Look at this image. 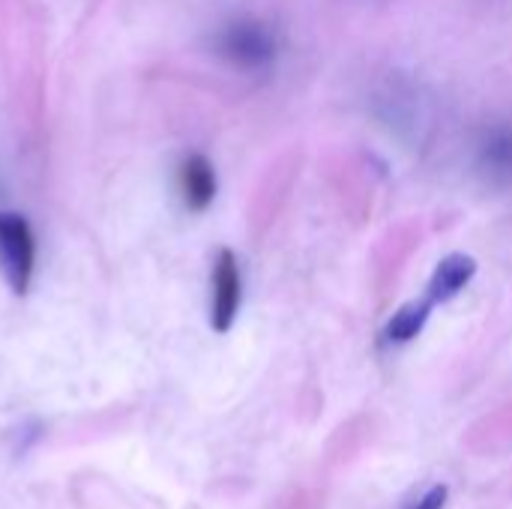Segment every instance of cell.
<instances>
[{
	"label": "cell",
	"mask_w": 512,
	"mask_h": 509,
	"mask_svg": "<svg viewBox=\"0 0 512 509\" xmlns=\"http://www.w3.org/2000/svg\"><path fill=\"white\" fill-rule=\"evenodd\" d=\"M444 501H447V492H444V489H435V492H432L417 509H441L444 507Z\"/></svg>",
	"instance_id": "cell-8"
},
{
	"label": "cell",
	"mask_w": 512,
	"mask_h": 509,
	"mask_svg": "<svg viewBox=\"0 0 512 509\" xmlns=\"http://www.w3.org/2000/svg\"><path fill=\"white\" fill-rule=\"evenodd\" d=\"M216 51L237 69L258 72L276 60V36L267 24L255 18H237L219 30Z\"/></svg>",
	"instance_id": "cell-2"
},
{
	"label": "cell",
	"mask_w": 512,
	"mask_h": 509,
	"mask_svg": "<svg viewBox=\"0 0 512 509\" xmlns=\"http://www.w3.org/2000/svg\"><path fill=\"white\" fill-rule=\"evenodd\" d=\"M210 324L216 333H228L231 324L237 321L240 303H243V273L240 261L231 249H219L213 261V276H210Z\"/></svg>",
	"instance_id": "cell-3"
},
{
	"label": "cell",
	"mask_w": 512,
	"mask_h": 509,
	"mask_svg": "<svg viewBox=\"0 0 512 509\" xmlns=\"http://www.w3.org/2000/svg\"><path fill=\"white\" fill-rule=\"evenodd\" d=\"M36 237L21 213H0V276L12 294L24 297L33 282Z\"/></svg>",
	"instance_id": "cell-1"
},
{
	"label": "cell",
	"mask_w": 512,
	"mask_h": 509,
	"mask_svg": "<svg viewBox=\"0 0 512 509\" xmlns=\"http://www.w3.org/2000/svg\"><path fill=\"white\" fill-rule=\"evenodd\" d=\"M432 306H435L432 300L402 306V309L390 318V324H387V339H390V342H411V339L423 330V324L429 321Z\"/></svg>",
	"instance_id": "cell-7"
},
{
	"label": "cell",
	"mask_w": 512,
	"mask_h": 509,
	"mask_svg": "<svg viewBox=\"0 0 512 509\" xmlns=\"http://www.w3.org/2000/svg\"><path fill=\"white\" fill-rule=\"evenodd\" d=\"M216 189L219 183H216V168L210 165V159L201 153H189L177 168V192H180L183 207L192 213H204L213 204Z\"/></svg>",
	"instance_id": "cell-4"
},
{
	"label": "cell",
	"mask_w": 512,
	"mask_h": 509,
	"mask_svg": "<svg viewBox=\"0 0 512 509\" xmlns=\"http://www.w3.org/2000/svg\"><path fill=\"white\" fill-rule=\"evenodd\" d=\"M474 273H477V261H474L471 255H462V252L447 255V258L435 267V273H432L429 300H432V303H447V300H453L456 294L465 291V285L474 279Z\"/></svg>",
	"instance_id": "cell-6"
},
{
	"label": "cell",
	"mask_w": 512,
	"mask_h": 509,
	"mask_svg": "<svg viewBox=\"0 0 512 509\" xmlns=\"http://www.w3.org/2000/svg\"><path fill=\"white\" fill-rule=\"evenodd\" d=\"M480 171L495 186H512V126H492L477 144Z\"/></svg>",
	"instance_id": "cell-5"
}]
</instances>
